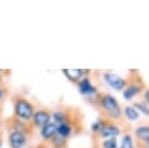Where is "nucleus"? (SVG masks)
<instances>
[{
  "label": "nucleus",
  "mask_w": 149,
  "mask_h": 148,
  "mask_svg": "<svg viewBox=\"0 0 149 148\" xmlns=\"http://www.w3.org/2000/svg\"><path fill=\"white\" fill-rule=\"evenodd\" d=\"M14 111H15V114L23 120H29L34 115V108H33L31 104L28 103L26 99L16 100L15 106H14Z\"/></svg>",
  "instance_id": "f257e3e1"
},
{
  "label": "nucleus",
  "mask_w": 149,
  "mask_h": 148,
  "mask_svg": "<svg viewBox=\"0 0 149 148\" xmlns=\"http://www.w3.org/2000/svg\"><path fill=\"white\" fill-rule=\"evenodd\" d=\"M101 104L102 106L105 107V110L107 111V113L109 115H112L113 118H118L120 117L121 114V111H120V107H119V104L116 101V99L112 96H105L101 100Z\"/></svg>",
  "instance_id": "f03ea898"
},
{
  "label": "nucleus",
  "mask_w": 149,
  "mask_h": 148,
  "mask_svg": "<svg viewBox=\"0 0 149 148\" xmlns=\"http://www.w3.org/2000/svg\"><path fill=\"white\" fill-rule=\"evenodd\" d=\"M8 140L12 148H24L27 143V138L21 131H13L9 134Z\"/></svg>",
  "instance_id": "7ed1b4c3"
},
{
  "label": "nucleus",
  "mask_w": 149,
  "mask_h": 148,
  "mask_svg": "<svg viewBox=\"0 0 149 148\" xmlns=\"http://www.w3.org/2000/svg\"><path fill=\"white\" fill-rule=\"evenodd\" d=\"M104 77H105V80L107 82V84L111 87H113L115 90H122L123 89L125 80L120 76H118V75H115L113 72H107V73H105Z\"/></svg>",
  "instance_id": "20e7f679"
},
{
  "label": "nucleus",
  "mask_w": 149,
  "mask_h": 148,
  "mask_svg": "<svg viewBox=\"0 0 149 148\" xmlns=\"http://www.w3.org/2000/svg\"><path fill=\"white\" fill-rule=\"evenodd\" d=\"M33 120H34L36 126L44 127L45 125H48L50 122V114L48 112H45V111H38V112L34 113Z\"/></svg>",
  "instance_id": "39448f33"
},
{
  "label": "nucleus",
  "mask_w": 149,
  "mask_h": 148,
  "mask_svg": "<svg viewBox=\"0 0 149 148\" xmlns=\"http://www.w3.org/2000/svg\"><path fill=\"white\" fill-rule=\"evenodd\" d=\"M56 129H57L56 125L52 124V122H49L48 125H45L44 127H42V129H41V135L43 136V139H51V138L55 136Z\"/></svg>",
  "instance_id": "423d86ee"
},
{
  "label": "nucleus",
  "mask_w": 149,
  "mask_h": 148,
  "mask_svg": "<svg viewBox=\"0 0 149 148\" xmlns=\"http://www.w3.org/2000/svg\"><path fill=\"white\" fill-rule=\"evenodd\" d=\"M79 91L81 94H92L95 92V89L92 86L91 82L87 78H85L81 82H79Z\"/></svg>",
  "instance_id": "0eeeda50"
},
{
  "label": "nucleus",
  "mask_w": 149,
  "mask_h": 148,
  "mask_svg": "<svg viewBox=\"0 0 149 148\" xmlns=\"http://www.w3.org/2000/svg\"><path fill=\"white\" fill-rule=\"evenodd\" d=\"M64 75L70 79V80H78L83 75H84V70H80V69H66V70H63Z\"/></svg>",
  "instance_id": "6e6552de"
},
{
  "label": "nucleus",
  "mask_w": 149,
  "mask_h": 148,
  "mask_svg": "<svg viewBox=\"0 0 149 148\" xmlns=\"http://www.w3.org/2000/svg\"><path fill=\"white\" fill-rule=\"evenodd\" d=\"M101 135L104 138H115L119 134V128L115 126H105L101 128Z\"/></svg>",
  "instance_id": "1a4fd4ad"
},
{
  "label": "nucleus",
  "mask_w": 149,
  "mask_h": 148,
  "mask_svg": "<svg viewBox=\"0 0 149 148\" xmlns=\"http://www.w3.org/2000/svg\"><path fill=\"white\" fill-rule=\"evenodd\" d=\"M56 133L59 135V136H62V138H68L69 135H70V133H71V127H70V125H68V124H61V125H58L57 126V129H56Z\"/></svg>",
  "instance_id": "9d476101"
},
{
  "label": "nucleus",
  "mask_w": 149,
  "mask_h": 148,
  "mask_svg": "<svg viewBox=\"0 0 149 148\" xmlns=\"http://www.w3.org/2000/svg\"><path fill=\"white\" fill-rule=\"evenodd\" d=\"M136 136L141 140H146V141H149V127L148 126H142V127H139L135 132Z\"/></svg>",
  "instance_id": "9b49d317"
},
{
  "label": "nucleus",
  "mask_w": 149,
  "mask_h": 148,
  "mask_svg": "<svg viewBox=\"0 0 149 148\" xmlns=\"http://www.w3.org/2000/svg\"><path fill=\"white\" fill-rule=\"evenodd\" d=\"M139 87L137 86H130V87H128L125 92H123V97H125V99H127V100H129V99H132L134 96H136L137 93H139Z\"/></svg>",
  "instance_id": "f8f14e48"
},
{
  "label": "nucleus",
  "mask_w": 149,
  "mask_h": 148,
  "mask_svg": "<svg viewBox=\"0 0 149 148\" xmlns=\"http://www.w3.org/2000/svg\"><path fill=\"white\" fill-rule=\"evenodd\" d=\"M125 114H126V117H127L129 120H136V119L139 118V113L136 112V110H135L134 107H130V106L126 107Z\"/></svg>",
  "instance_id": "ddd939ff"
},
{
  "label": "nucleus",
  "mask_w": 149,
  "mask_h": 148,
  "mask_svg": "<svg viewBox=\"0 0 149 148\" xmlns=\"http://www.w3.org/2000/svg\"><path fill=\"white\" fill-rule=\"evenodd\" d=\"M52 118H54V121H55L56 124H58V125L64 124L65 115H64V113H63V112H55V113H54V115H52Z\"/></svg>",
  "instance_id": "4468645a"
},
{
  "label": "nucleus",
  "mask_w": 149,
  "mask_h": 148,
  "mask_svg": "<svg viewBox=\"0 0 149 148\" xmlns=\"http://www.w3.org/2000/svg\"><path fill=\"white\" fill-rule=\"evenodd\" d=\"M121 148H133V141L129 135H125L121 141Z\"/></svg>",
  "instance_id": "2eb2a0df"
},
{
  "label": "nucleus",
  "mask_w": 149,
  "mask_h": 148,
  "mask_svg": "<svg viewBox=\"0 0 149 148\" xmlns=\"http://www.w3.org/2000/svg\"><path fill=\"white\" fill-rule=\"evenodd\" d=\"M104 148H116V139L115 138H111L104 141Z\"/></svg>",
  "instance_id": "dca6fc26"
},
{
  "label": "nucleus",
  "mask_w": 149,
  "mask_h": 148,
  "mask_svg": "<svg viewBox=\"0 0 149 148\" xmlns=\"http://www.w3.org/2000/svg\"><path fill=\"white\" fill-rule=\"evenodd\" d=\"M64 143H65L64 138H62V136H59V135H57V136L54 138V145L57 146L58 148H62V147L64 146Z\"/></svg>",
  "instance_id": "f3484780"
},
{
  "label": "nucleus",
  "mask_w": 149,
  "mask_h": 148,
  "mask_svg": "<svg viewBox=\"0 0 149 148\" xmlns=\"http://www.w3.org/2000/svg\"><path fill=\"white\" fill-rule=\"evenodd\" d=\"M135 107L136 108H139L143 114H146V115H149V108L144 105V104H141V103H136L135 104Z\"/></svg>",
  "instance_id": "a211bd4d"
},
{
  "label": "nucleus",
  "mask_w": 149,
  "mask_h": 148,
  "mask_svg": "<svg viewBox=\"0 0 149 148\" xmlns=\"http://www.w3.org/2000/svg\"><path fill=\"white\" fill-rule=\"evenodd\" d=\"M102 127H104V126H102L101 121H97V122H94V124L92 125V131H94V132H97V131H101Z\"/></svg>",
  "instance_id": "6ab92c4d"
},
{
  "label": "nucleus",
  "mask_w": 149,
  "mask_h": 148,
  "mask_svg": "<svg viewBox=\"0 0 149 148\" xmlns=\"http://www.w3.org/2000/svg\"><path fill=\"white\" fill-rule=\"evenodd\" d=\"M144 98H146V100H147V103L149 104V90L146 92V94H144Z\"/></svg>",
  "instance_id": "aec40b11"
},
{
  "label": "nucleus",
  "mask_w": 149,
  "mask_h": 148,
  "mask_svg": "<svg viewBox=\"0 0 149 148\" xmlns=\"http://www.w3.org/2000/svg\"><path fill=\"white\" fill-rule=\"evenodd\" d=\"M2 97H3V91H2V89L0 87V100L2 99Z\"/></svg>",
  "instance_id": "412c9836"
},
{
  "label": "nucleus",
  "mask_w": 149,
  "mask_h": 148,
  "mask_svg": "<svg viewBox=\"0 0 149 148\" xmlns=\"http://www.w3.org/2000/svg\"><path fill=\"white\" fill-rule=\"evenodd\" d=\"M1 147H2V141L0 140V148H1Z\"/></svg>",
  "instance_id": "4be33fe9"
},
{
  "label": "nucleus",
  "mask_w": 149,
  "mask_h": 148,
  "mask_svg": "<svg viewBox=\"0 0 149 148\" xmlns=\"http://www.w3.org/2000/svg\"><path fill=\"white\" fill-rule=\"evenodd\" d=\"M0 82H1V76H0Z\"/></svg>",
  "instance_id": "5701e85b"
},
{
  "label": "nucleus",
  "mask_w": 149,
  "mask_h": 148,
  "mask_svg": "<svg viewBox=\"0 0 149 148\" xmlns=\"http://www.w3.org/2000/svg\"><path fill=\"white\" fill-rule=\"evenodd\" d=\"M148 147H149V141H148Z\"/></svg>",
  "instance_id": "b1692460"
}]
</instances>
